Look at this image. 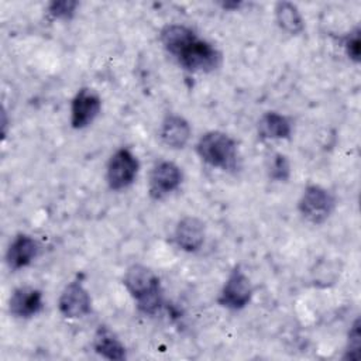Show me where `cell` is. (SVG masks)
I'll return each mask as SVG.
<instances>
[{
  "instance_id": "6da1fadb",
  "label": "cell",
  "mask_w": 361,
  "mask_h": 361,
  "mask_svg": "<svg viewBox=\"0 0 361 361\" xmlns=\"http://www.w3.org/2000/svg\"><path fill=\"white\" fill-rule=\"evenodd\" d=\"M123 285L135 300L137 310L154 316L164 305V290L158 275L147 265L133 264L123 276Z\"/></svg>"
},
{
  "instance_id": "7a4b0ae2",
  "label": "cell",
  "mask_w": 361,
  "mask_h": 361,
  "mask_svg": "<svg viewBox=\"0 0 361 361\" xmlns=\"http://www.w3.org/2000/svg\"><path fill=\"white\" fill-rule=\"evenodd\" d=\"M197 157L209 166L233 172L238 165V147L235 140L224 131L212 130L197 140Z\"/></svg>"
},
{
  "instance_id": "3957f363",
  "label": "cell",
  "mask_w": 361,
  "mask_h": 361,
  "mask_svg": "<svg viewBox=\"0 0 361 361\" xmlns=\"http://www.w3.org/2000/svg\"><path fill=\"white\" fill-rule=\"evenodd\" d=\"M221 52L209 41L196 37L175 58L179 66L192 73H209L221 65Z\"/></svg>"
},
{
  "instance_id": "277c9868",
  "label": "cell",
  "mask_w": 361,
  "mask_h": 361,
  "mask_svg": "<svg viewBox=\"0 0 361 361\" xmlns=\"http://www.w3.org/2000/svg\"><path fill=\"white\" fill-rule=\"evenodd\" d=\"M336 209V197L326 188L310 183L307 185L298 202L300 216L312 224H323L330 219Z\"/></svg>"
},
{
  "instance_id": "5b68a950",
  "label": "cell",
  "mask_w": 361,
  "mask_h": 361,
  "mask_svg": "<svg viewBox=\"0 0 361 361\" xmlns=\"http://www.w3.org/2000/svg\"><path fill=\"white\" fill-rule=\"evenodd\" d=\"M140 161L128 148L116 149L106 166V182L109 189L118 192L130 188L137 179Z\"/></svg>"
},
{
  "instance_id": "8992f818",
  "label": "cell",
  "mask_w": 361,
  "mask_h": 361,
  "mask_svg": "<svg viewBox=\"0 0 361 361\" xmlns=\"http://www.w3.org/2000/svg\"><path fill=\"white\" fill-rule=\"evenodd\" d=\"M252 295L254 288L248 275L240 265H235L220 289L217 303L228 310H241L250 305Z\"/></svg>"
},
{
  "instance_id": "52a82bcc",
  "label": "cell",
  "mask_w": 361,
  "mask_h": 361,
  "mask_svg": "<svg viewBox=\"0 0 361 361\" xmlns=\"http://www.w3.org/2000/svg\"><path fill=\"white\" fill-rule=\"evenodd\" d=\"M183 180V172L172 161L157 162L148 176V195L152 200H162L173 193Z\"/></svg>"
},
{
  "instance_id": "ba28073f",
  "label": "cell",
  "mask_w": 361,
  "mask_h": 361,
  "mask_svg": "<svg viewBox=\"0 0 361 361\" xmlns=\"http://www.w3.org/2000/svg\"><path fill=\"white\" fill-rule=\"evenodd\" d=\"M102 111V97L89 87H80L71 102V127L73 130H83L89 127Z\"/></svg>"
},
{
  "instance_id": "9c48e42d",
  "label": "cell",
  "mask_w": 361,
  "mask_h": 361,
  "mask_svg": "<svg viewBox=\"0 0 361 361\" xmlns=\"http://www.w3.org/2000/svg\"><path fill=\"white\" fill-rule=\"evenodd\" d=\"M58 310L66 319H80L92 313V298L80 281H72L63 288Z\"/></svg>"
},
{
  "instance_id": "30bf717a",
  "label": "cell",
  "mask_w": 361,
  "mask_h": 361,
  "mask_svg": "<svg viewBox=\"0 0 361 361\" xmlns=\"http://www.w3.org/2000/svg\"><path fill=\"white\" fill-rule=\"evenodd\" d=\"M206 238L204 223L196 216L182 217L173 230V241L176 247L185 252H197Z\"/></svg>"
},
{
  "instance_id": "8fae6325",
  "label": "cell",
  "mask_w": 361,
  "mask_h": 361,
  "mask_svg": "<svg viewBox=\"0 0 361 361\" xmlns=\"http://www.w3.org/2000/svg\"><path fill=\"white\" fill-rule=\"evenodd\" d=\"M44 309L42 290L34 286H20L8 299V312L17 319H31Z\"/></svg>"
},
{
  "instance_id": "7c38bea8",
  "label": "cell",
  "mask_w": 361,
  "mask_h": 361,
  "mask_svg": "<svg viewBox=\"0 0 361 361\" xmlns=\"http://www.w3.org/2000/svg\"><path fill=\"white\" fill-rule=\"evenodd\" d=\"M41 245L37 238L30 234L18 233L14 235L6 251V264L11 271L28 267L39 254Z\"/></svg>"
},
{
  "instance_id": "4fadbf2b",
  "label": "cell",
  "mask_w": 361,
  "mask_h": 361,
  "mask_svg": "<svg viewBox=\"0 0 361 361\" xmlns=\"http://www.w3.org/2000/svg\"><path fill=\"white\" fill-rule=\"evenodd\" d=\"M158 135L162 141L164 145H166L171 149H182L188 145L190 135H192V128L189 121L175 113H169L164 117Z\"/></svg>"
},
{
  "instance_id": "5bb4252c",
  "label": "cell",
  "mask_w": 361,
  "mask_h": 361,
  "mask_svg": "<svg viewBox=\"0 0 361 361\" xmlns=\"http://www.w3.org/2000/svg\"><path fill=\"white\" fill-rule=\"evenodd\" d=\"M261 140H288L292 135V121L282 113L265 111L257 123Z\"/></svg>"
},
{
  "instance_id": "9a60e30c",
  "label": "cell",
  "mask_w": 361,
  "mask_h": 361,
  "mask_svg": "<svg viewBox=\"0 0 361 361\" xmlns=\"http://www.w3.org/2000/svg\"><path fill=\"white\" fill-rule=\"evenodd\" d=\"M93 350L102 358L123 361L127 358L126 345L107 326H99L93 337Z\"/></svg>"
},
{
  "instance_id": "2e32d148",
  "label": "cell",
  "mask_w": 361,
  "mask_h": 361,
  "mask_svg": "<svg viewBox=\"0 0 361 361\" xmlns=\"http://www.w3.org/2000/svg\"><path fill=\"white\" fill-rule=\"evenodd\" d=\"M196 37L197 34L185 24H168L159 31V41L164 49L172 55L173 59Z\"/></svg>"
},
{
  "instance_id": "e0dca14e",
  "label": "cell",
  "mask_w": 361,
  "mask_h": 361,
  "mask_svg": "<svg viewBox=\"0 0 361 361\" xmlns=\"http://www.w3.org/2000/svg\"><path fill=\"white\" fill-rule=\"evenodd\" d=\"M278 27L289 35H299L305 31V20L295 3L278 1L274 8Z\"/></svg>"
},
{
  "instance_id": "ac0fdd59",
  "label": "cell",
  "mask_w": 361,
  "mask_h": 361,
  "mask_svg": "<svg viewBox=\"0 0 361 361\" xmlns=\"http://www.w3.org/2000/svg\"><path fill=\"white\" fill-rule=\"evenodd\" d=\"M79 3L76 0H54L47 6V14L54 21H69L76 14Z\"/></svg>"
},
{
  "instance_id": "d6986e66",
  "label": "cell",
  "mask_w": 361,
  "mask_h": 361,
  "mask_svg": "<svg viewBox=\"0 0 361 361\" xmlns=\"http://www.w3.org/2000/svg\"><path fill=\"white\" fill-rule=\"evenodd\" d=\"M290 162L285 154L276 152L272 155L268 166V176L274 182H288L290 178Z\"/></svg>"
},
{
  "instance_id": "ffe728a7",
  "label": "cell",
  "mask_w": 361,
  "mask_h": 361,
  "mask_svg": "<svg viewBox=\"0 0 361 361\" xmlns=\"http://www.w3.org/2000/svg\"><path fill=\"white\" fill-rule=\"evenodd\" d=\"M341 47L347 55V58L354 62L358 63L360 62V55H361V31L358 27L353 28L351 31H348L343 38H341Z\"/></svg>"
},
{
  "instance_id": "44dd1931",
  "label": "cell",
  "mask_w": 361,
  "mask_h": 361,
  "mask_svg": "<svg viewBox=\"0 0 361 361\" xmlns=\"http://www.w3.org/2000/svg\"><path fill=\"white\" fill-rule=\"evenodd\" d=\"M360 350H361V330H360V319L357 317L347 334V345L344 350V360L355 361L360 358Z\"/></svg>"
},
{
  "instance_id": "7402d4cb",
  "label": "cell",
  "mask_w": 361,
  "mask_h": 361,
  "mask_svg": "<svg viewBox=\"0 0 361 361\" xmlns=\"http://www.w3.org/2000/svg\"><path fill=\"white\" fill-rule=\"evenodd\" d=\"M220 4V7L223 8V10H228V11H235V10H240L243 6H244V3L243 1H235V0H230V1H221V3H219Z\"/></svg>"
},
{
  "instance_id": "603a6c76",
  "label": "cell",
  "mask_w": 361,
  "mask_h": 361,
  "mask_svg": "<svg viewBox=\"0 0 361 361\" xmlns=\"http://www.w3.org/2000/svg\"><path fill=\"white\" fill-rule=\"evenodd\" d=\"M7 124H8L7 113L3 109V111H1V135H3V138H6V135H7Z\"/></svg>"
}]
</instances>
